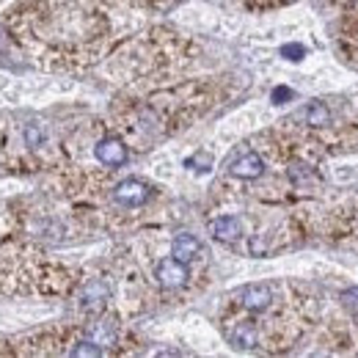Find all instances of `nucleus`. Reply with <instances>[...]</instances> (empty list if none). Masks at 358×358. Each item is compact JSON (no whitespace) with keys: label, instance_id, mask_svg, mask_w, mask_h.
<instances>
[{"label":"nucleus","instance_id":"f3484780","mask_svg":"<svg viewBox=\"0 0 358 358\" xmlns=\"http://www.w3.org/2000/svg\"><path fill=\"white\" fill-rule=\"evenodd\" d=\"M342 301H345V306H348L350 312L358 314V289H350V292H345V295H342Z\"/></svg>","mask_w":358,"mask_h":358},{"label":"nucleus","instance_id":"1a4fd4ad","mask_svg":"<svg viewBox=\"0 0 358 358\" xmlns=\"http://www.w3.org/2000/svg\"><path fill=\"white\" fill-rule=\"evenodd\" d=\"M105 298H108V287L102 281H91V284L83 287V292H80L83 309H99L105 303Z\"/></svg>","mask_w":358,"mask_h":358},{"label":"nucleus","instance_id":"9d476101","mask_svg":"<svg viewBox=\"0 0 358 358\" xmlns=\"http://www.w3.org/2000/svg\"><path fill=\"white\" fill-rule=\"evenodd\" d=\"M303 119H306V124L309 127H325L328 122H331V110L322 105V102H309L306 105V110H303Z\"/></svg>","mask_w":358,"mask_h":358},{"label":"nucleus","instance_id":"9b49d317","mask_svg":"<svg viewBox=\"0 0 358 358\" xmlns=\"http://www.w3.org/2000/svg\"><path fill=\"white\" fill-rule=\"evenodd\" d=\"M185 169H193V171L204 174V171H210V169H213V157H210L207 152H196L193 157H187V160H185Z\"/></svg>","mask_w":358,"mask_h":358},{"label":"nucleus","instance_id":"f257e3e1","mask_svg":"<svg viewBox=\"0 0 358 358\" xmlns=\"http://www.w3.org/2000/svg\"><path fill=\"white\" fill-rule=\"evenodd\" d=\"M155 278H157V284H160L163 289H179V287H185L187 278H190L187 262H182L177 257H169V259H163V262L155 268Z\"/></svg>","mask_w":358,"mask_h":358},{"label":"nucleus","instance_id":"423d86ee","mask_svg":"<svg viewBox=\"0 0 358 358\" xmlns=\"http://www.w3.org/2000/svg\"><path fill=\"white\" fill-rule=\"evenodd\" d=\"M210 231H213V237H215L218 243H234V240H240V234H243V224H240V218H234V215H221V218H215V221L210 224Z\"/></svg>","mask_w":358,"mask_h":358},{"label":"nucleus","instance_id":"0eeeda50","mask_svg":"<svg viewBox=\"0 0 358 358\" xmlns=\"http://www.w3.org/2000/svg\"><path fill=\"white\" fill-rule=\"evenodd\" d=\"M171 257H177L182 262H193L201 257V240L193 234H177L171 243Z\"/></svg>","mask_w":358,"mask_h":358},{"label":"nucleus","instance_id":"6e6552de","mask_svg":"<svg viewBox=\"0 0 358 358\" xmlns=\"http://www.w3.org/2000/svg\"><path fill=\"white\" fill-rule=\"evenodd\" d=\"M257 339H259V334H257V325H254V322H237V325L229 331V342H231L237 350H251V348H257Z\"/></svg>","mask_w":358,"mask_h":358},{"label":"nucleus","instance_id":"20e7f679","mask_svg":"<svg viewBox=\"0 0 358 358\" xmlns=\"http://www.w3.org/2000/svg\"><path fill=\"white\" fill-rule=\"evenodd\" d=\"M229 174L234 179H259L265 174V163L257 152H243L229 163Z\"/></svg>","mask_w":358,"mask_h":358},{"label":"nucleus","instance_id":"7ed1b4c3","mask_svg":"<svg viewBox=\"0 0 358 358\" xmlns=\"http://www.w3.org/2000/svg\"><path fill=\"white\" fill-rule=\"evenodd\" d=\"M94 155H96V160H99L102 166H108V169H119V166H124L127 157H130L124 141H119V138H102V141L94 146Z\"/></svg>","mask_w":358,"mask_h":358},{"label":"nucleus","instance_id":"39448f33","mask_svg":"<svg viewBox=\"0 0 358 358\" xmlns=\"http://www.w3.org/2000/svg\"><path fill=\"white\" fill-rule=\"evenodd\" d=\"M240 301H243V306H245L248 312L259 314L273 303V292H270L268 284H251V287H245V289L240 292Z\"/></svg>","mask_w":358,"mask_h":358},{"label":"nucleus","instance_id":"ddd939ff","mask_svg":"<svg viewBox=\"0 0 358 358\" xmlns=\"http://www.w3.org/2000/svg\"><path fill=\"white\" fill-rule=\"evenodd\" d=\"M72 356L75 358H96V356H102V345H96V342L86 339V342H80V345L72 350Z\"/></svg>","mask_w":358,"mask_h":358},{"label":"nucleus","instance_id":"f8f14e48","mask_svg":"<svg viewBox=\"0 0 358 358\" xmlns=\"http://www.w3.org/2000/svg\"><path fill=\"white\" fill-rule=\"evenodd\" d=\"M91 342H96V345H110L113 339H116V331L110 328V325H105V322H99V325H94L91 328Z\"/></svg>","mask_w":358,"mask_h":358},{"label":"nucleus","instance_id":"4468645a","mask_svg":"<svg viewBox=\"0 0 358 358\" xmlns=\"http://www.w3.org/2000/svg\"><path fill=\"white\" fill-rule=\"evenodd\" d=\"M25 141H28V146H39L42 141H45V130H42V124H28L25 127Z\"/></svg>","mask_w":358,"mask_h":358},{"label":"nucleus","instance_id":"f03ea898","mask_svg":"<svg viewBox=\"0 0 358 358\" xmlns=\"http://www.w3.org/2000/svg\"><path fill=\"white\" fill-rule=\"evenodd\" d=\"M149 196H152V187L141 179H124L113 187V201L122 207H141L149 201Z\"/></svg>","mask_w":358,"mask_h":358},{"label":"nucleus","instance_id":"2eb2a0df","mask_svg":"<svg viewBox=\"0 0 358 358\" xmlns=\"http://www.w3.org/2000/svg\"><path fill=\"white\" fill-rule=\"evenodd\" d=\"M281 55H284L287 61H301V58L306 55V50L301 45H284L281 47Z\"/></svg>","mask_w":358,"mask_h":358},{"label":"nucleus","instance_id":"dca6fc26","mask_svg":"<svg viewBox=\"0 0 358 358\" xmlns=\"http://www.w3.org/2000/svg\"><path fill=\"white\" fill-rule=\"evenodd\" d=\"M270 96H273V102H275V105H284L287 99H292V91L287 89V86H278V89H273Z\"/></svg>","mask_w":358,"mask_h":358}]
</instances>
